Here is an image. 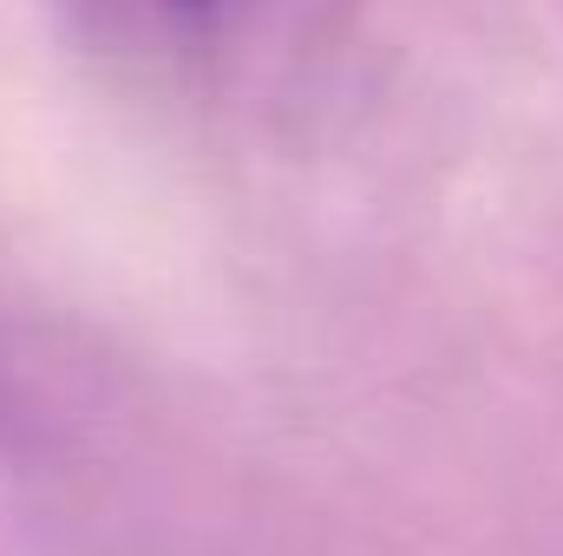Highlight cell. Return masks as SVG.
<instances>
[{"label": "cell", "mask_w": 563, "mask_h": 556, "mask_svg": "<svg viewBox=\"0 0 563 556\" xmlns=\"http://www.w3.org/2000/svg\"><path fill=\"white\" fill-rule=\"evenodd\" d=\"M106 46L157 53V59H197L223 40L243 0H66Z\"/></svg>", "instance_id": "1"}]
</instances>
